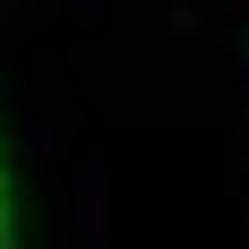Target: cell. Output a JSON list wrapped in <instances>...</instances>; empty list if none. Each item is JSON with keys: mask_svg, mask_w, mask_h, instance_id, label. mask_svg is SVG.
I'll use <instances>...</instances> for the list:
<instances>
[{"mask_svg": "<svg viewBox=\"0 0 249 249\" xmlns=\"http://www.w3.org/2000/svg\"><path fill=\"white\" fill-rule=\"evenodd\" d=\"M232 77H241V103H249V35L232 26Z\"/></svg>", "mask_w": 249, "mask_h": 249, "instance_id": "5b68a950", "label": "cell"}, {"mask_svg": "<svg viewBox=\"0 0 249 249\" xmlns=\"http://www.w3.org/2000/svg\"><path fill=\"white\" fill-rule=\"evenodd\" d=\"M172 35H224L215 0H172Z\"/></svg>", "mask_w": 249, "mask_h": 249, "instance_id": "3957f363", "label": "cell"}, {"mask_svg": "<svg viewBox=\"0 0 249 249\" xmlns=\"http://www.w3.org/2000/svg\"><path fill=\"white\" fill-rule=\"evenodd\" d=\"M215 18H249V0H215Z\"/></svg>", "mask_w": 249, "mask_h": 249, "instance_id": "8992f818", "label": "cell"}, {"mask_svg": "<svg viewBox=\"0 0 249 249\" xmlns=\"http://www.w3.org/2000/svg\"><path fill=\"white\" fill-rule=\"evenodd\" d=\"M77 249H112V163H103V146H86L77 138Z\"/></svg>", "mask_w": 249, "mask_h": 249, "instance_id": "7a4b0ae2", "label": "cell"}, {"mask_svg": "<svg viewBox=\"0 0 249 249\" xmlns=\"http://www.w3.org/2000/svg\"><path fill=\"white\" fill-rule=\"evenodd\" d=\"M18 69H26V86H35V112H26L18 155H26V163H60V155L86 138L77 95H69V77H60V52H18Z\"/></svg>", "mask_w": 249, "mask_h": 249, "instance_id": "6da1fadb", "label": "cell"}, {"mask_svg": "<svg viewBox=\"0 0 249 249\" xmlns=\"http://www.w3.org/2000/svg\"><path fill=\"white\" fill-rule=\"evenodd\" d=\"M241 224H249V206H241ZM241 249H249V241H241Z\"/></svg>", "mask_w": 249, "mask_h": 249, "instance_id": "52a82bcc", "label": "cell"}, {"mask_svg": "<svg viewBox=\"0 0 249 249\" xmlns=\"http://www.w3.org/2000/svg\"><path fill=\"white\" fill-rule=\"evenodd\" d=\"M0 60H9V52H0Z\"/></svg>", "mask_w": 249, "mask_h": 249, "instance_id": "ba28073f", "label": "cell"}, {"mask_svg": "<svg viewBox=\"0 0 249 249\" xmlns=\"http://www.w3.org/2000/svg\"><path fill=\"white\" fill-rule=\"evenodd\" d=\"M112 18V0H60V35H95Z\"/></svg>", "mask_w": 249, "mask_h": 249, "instance_id": "277c9868", "label": "cell"}]
</instances>
